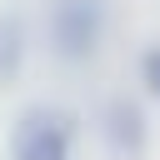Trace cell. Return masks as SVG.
Masks as SVG:
<instances>
[{
    "label": "cell",
    "instance_id": "3957f363",
    "mask_svg": "<svg viewBox=\"0 0 160 160\" xmlns=\"http://www.w3.org/2000/svg\"><path fill=\"white\" fill-rule=\"evenodd\" d=\"M25 60V30H20V15H0V80H10Z\"/></svg>",
    "mask_w": 160,
    "mask_h": 160
},
{
    "label": "cell",
    "instance_id": "277c9868",
    "mask_svg": "<svg viewBox=\"0 0 160 160\" xmlns=\"http://www.w3.org/2000/svg\"><path fill=\"white\" fill-rule=\"evenodd\" d=\"M140 65H145V80H150V90L160 95V50H145V60H140Z\"/></svg>",
    "mask_w": 160,
    "mask_h": 160
},
{
    "label": "cell",
    "instance_id": "6da1fadb",
    "mask_svg": "<svg viewBox=\"0 0 160 160\" xmlns=\"http://www.w3.org/2000/svg\"><path fill=\"white\" fill-rule=\"evenodd\" d=\"M105 35V0H55V15H50V40L65 60H85L95 55Z\"/></svg>",
    "mask_w": 160,
    "mask_h": 160
},
{
    "label": "cell",
    "instance_id": "7a4b0ae2",
    "mask_svg": "<svg viewBox=\"0 0 160 160\" xmlns=\"http://www.w3.org/2000/svg\"><path fill=\"white\" fill-rule=\"evenodd\" d=\"M10 160H70V130L55 110H30L20 115L10 135Z\"/></svg>",
    "mask_w": 160,
    "mask_h": 160
}]
</instances>
